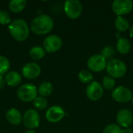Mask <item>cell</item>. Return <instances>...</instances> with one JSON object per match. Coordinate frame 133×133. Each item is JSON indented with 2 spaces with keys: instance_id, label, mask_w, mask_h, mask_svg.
Instances as JSON below:
<instances>
[{
  "instance_id": "cell-2",
  "label": "cell",
  "mask_w": 133,
  "mask_h": 133,
  "mask_svg": "<svg viewBox=\"0 0 133 133\" xmlns=\"http://www.w3.org/2000/svg\"><path fill=\"white\" fill-rule=\"evenodd\" d=\"M8 28L12 37L18 41H25L30 34V28L26 22L22 19L12 21L9 23Z\"/></svg>"
},
{
  "instance_id": "cell-15",
  "label": "cell",
  "mask_w": 133,
  "mask_h": 133,
  "mask_svg": "<svg viewBox=\"0 0 133 133\" xmlns=\"http://www.w3.org/2000/svg\"><path fill=\"white\" fill-rule=\"evenodd\" d=\"M5 117H6L7 121L13 125H19L21 122V121L23 120V117H22L19 111L17 110L16 108L9 109L6 112Z\"/></svg>"
},
{
  "instance_id": "cell-27",
  "label": "cell",
  "mask_w": 133,
  "mask_h": 133,
  "mask_svg": "<svg viewBox=\"0 0 133 133\" xmlns=\"http://www.w3.org/2000/svg\"><path fill=\"white\" fill-rule=\"evenodd\" d=\"M122 128L118 124H110L108 125L103 130V133H122Z\"/></svg>"
},
{
  "instance_id": "cell-3",
  "label": "cell",
  "mask_w": 133,
  "mask_h": 133,
  "mask_svg": "<svg viewBox=\"0 0 133 133\" xmlns=\"http://www.w3.org/2000/svg\"><path fill=\"white\" fill-rule=\"evenodd\" d=\"M126 64L118 58H112L108 60L106 65V70L108 76L114 79H118L123 77L127 72Z\"/></svg>"
},
{
  "instance_id": "cell-25",
  "label": "cell",
  "mask_w": 133,
  "mask_h": 133,
  "mask_svg": "<svg viewBox=\"0 0 133 133\" xmlns=\"http://www.w3.org/2000/svg\"><path fill=\"white\" fill-rule=\"evenodd\" d=\"M9 68H10V62L9 59L3 55H0V76L7 73Z\"/></svg>"
},
{
  "instance_id": "cell-21",
  "label": "cell",
  "mask_w": 133,
  "mask_h": 133,
  "mask_svg": "<svg viewBox=\"0 0 133 133\" xmlns=\"http://www.w3.org/2000/svg\"><path fill=\"white\" fill-rule=\"evenodd\" d=\"M45 55V51L40 46H34L30 50V56L34 60H40Z\"/></svg>"
},
{
  "instance_id": "cell-8",
  "label": "cell",
  "mask_w": 133,
  "mask_h": 133,
  "mask_svg": "<svg viewBox=\"0 0 133 133\" xmlns=\"http://www.w3.org/2000/svg\"><path fill=\"white\" fill-rule=\"evenodd\" d=\"M44 49L48 53H54L60 50L62 46V38L55 34H51L45 37L43 42Z\"/></svg>"
},
{
  "instance_id": "cell-10",
  "label": "cell",
  "mask_w": 133,
  "mask_h": 133,
  "mask_svg": "<svg viewBox=\"0 0 133 133\" xmlns=\"http://www.w3.org/2000/svg\"><path fill=\"white\" fill-rule=\"evenodd\" d=\"M132 91L124 86L115 87L111 93L112 98L118 103H127L132 100Z\"/></svg>"
},
{
  "instance_id": "cell-28",
  "label": "cell",
  "mask_w": 133,
  "mask_h": 133,
  "mask_svg": "<svg viewBox=\"0 0 133 133\" xmlns=\"http://www.w3.org/2000/svg\"><path fill=\"white\" fill-rule=\"evenodd\" d=\"M11 17L9 14L5 10H0V24L6 25L11 23Z\"/></svg>"
},
{
  "instance_id": "cell-6",
  "label": "cell",
  "mask_w": 133,
  "mask_h": 133,
  "mask_svg": "<svg viewBox=\"0 0 133 133\" xmlns=\"http://www.w3.org/2000/svg\"><path fill=\"white\" fill-rule=\"evenodd\" d=\"M108 61L101 54H95L91 55L87 60L88 69L95 72H99L106 69Z\"/></svg>"
},
{
  "instance_id": "cell-5",
  "label": "cell",
  "mask_w": 133,
  "mask_h": 133,
  "mask_svg": "<svg viewBox=\"0 0 133 133\" xmlns=\"http://www.w3.org/2000/svg\"><path fill=\"white\" fill-rule=\"evenodd\" d=\"M65 15L72 19H77L83 12V5L79 0H67L64 4Z\"/></svg>"
},
{
  "instance_id": "cell-31",
  "label": "cell",
  "mask_w": 133,
  "mask_h": 133,
  "mask_svg": "<svg viewBox=\"0 0 133 133\" xmlns=\"http://www.w3.org/2000/svg\"><path fill=\"white\" fill-rule=\"evenodd\" d=\"M129 34H130V36L133 37V26L129 27Z\"/></svg>"
},
{
  "instance_id": "cell-33",
  "label": "cell",
  "mask_w": 133,
  "mask_h": 133,
  "mask_svg": "<svg viewBox=\"0 0 133 133\" xmlns=\"http://www.w3.org/2000/svg\"><path fill=\"white\" fill-rule=\"evenodd\" d=\"M131 101H132V105H133V96H132V100H131Z\"/></svg>"
},
{
  "instance_id": "cell-23",
  "label": "cell",
  "mask_w": 133,
  "mask_h": 133,
  "mask_svg": "<svg viewBox=\"0 0 133 133\" xmlns=\"http://www.w3.org/2000/svg\"><path fill=\"white\" fill-rule=\"evenodd\" d=\"M101 55L106 58V60H111L113 58L114 55H115V48L111 45H108L104 47L101 49Z\"/></svg>"
},
{
  "instance_id": "cell-4",
  "label": "cell",
  "mask_w": 133,
  "mask_h": 133,
  "mask_svg": "<svg viewBox=\"0 0 133 133\" xmlns=\"http://www.w3.org/2000/svg\"><path fill=\"white\" fill-rule=\"evenodd\" d=\"M17 96L19 100L23 102L34 101L37 97V89L36 86L31 83H26L19 87L17 90Z\"/></svg>"
},
{
  "instance_id": "cell-14",
  "label": "cell",
  "mask_w": 133,
  "mask_h": 133,
  "mask_svg": "<svg viewBox=\"0 0 133 133\" xmlns=\"http://www.w3.org/2000/svg\"><path fill=\"white\" fill-rule=\"evenodd\" d=\"M41 67L37 63L29 62L26 63L22 69L23 76L29 79H36L41 74Z\"/></svg>"
},
{
  "instance_id": "cell-20",
  "label": "cell",
  "mask_w": 133,
  "mask_h": 133,
  "mask_svg": "<svg viewBox=\"0 0 133 133\" xmlns=\"http://www.w3.org/2000/svg\"><path fill=\"white\" fill-rule=\"evenodd\" d=\"M52 91H53V86L49 82L42 83L39 86L38 90H37L38 94L41 95V97H43L51 95Z\"/></svg>"
},
{
  "instance_id": "cell-30",
  "label": "cell",
  "mask_w": 133,
  "mask_h": 133,
  "mask_svg": "<svg viewBox=\"0 0 133 133\" xmlns=\"http://www.w3.org/2000/svg\"><path fill=\"white\" fill-rule=\"evenodd\" d=\"M122 133H133V130L131 128H126L122 129Z\"/></svg>"
},
{
  "instance_id": "cell-18",
  "label": "cell",
  "mask_w": 133,
  "mask_h": 133,
  "mask_svg": "<svg viewBox=\"0 0 133 133\" xmlns=\"http://www.w3.org/2000/svg\"><path fill=\"white\" fill-rule=\"evenodd\" d=\"M115 26L118 32H125L127 31L130 26L129 20L124 16H117L115 21Z\"/></svg>"
},
{
  "instance_id": "cell-32",
  "label": "cell",
  "mask_w": 133,
  "mask_h": 133,
  "mask_svg": "<svg viewBox=\"0 0 133 133\" xmlns=\"http://www.w3.org/2000/svg\"><path fill=\"white\" fill-rule=\"evenodd\" d=\"M25 133H36L35 131H34V130H31V129H29L28 131H26Z\"/></svg>"
},
{
  "instance_id": "cell-1",
  "label": "cell",
  "mask_w": 133,
  "mask_h": 133,
  "mask_svg": "<svg viewBox=\"0 0 133 133\" xmlns=\"http://www.w3.org/2000/svg\"><path fill=\"white\" fill-rule=\"evenodd\" d=\"M54 26L52 18L47 14H41L35 17L30 24V29L33 33L37 35H44L49 33Z\"/></svg>"
},
{
  "instance_id": "cell-11",
  "label": "cell",
  "mask_w": 133,
  "mask_h": 133,
  "mask_svg": "<svg viewBox=\"0 0 133 133\" xmlns=\"http://www.w3.org/2000/svg\"><path fill=\"white\" fill-rule=\"evenodd\" d=\"M86 94L90 101H97L103 97L104 88L100 83L97 81H93L87 87Z\"/></svg>"
},
{
  "instance_id": "cell-19",
  "label": "cell",
  "mask_w": 133,
  "mask_h": 133,
  "mask_svg": "<svg viewBox=\"0 0 133 133\" xmlns=\"http://www.w3.org/2000/svg\"><path fill=\"white\" fill-rule=\"evenodd\" d=\"M26 5V0H11L9 3V9L15 13L22 12Z\"/></svg>"
},
{
  "instance_id": "cell-29",
  "label": "cell",
  "mask_w": 133,
  "mask_h": 133,
  "mask_svg": "<svg viewBox=\"0 0 133 133\" xmlns=\"http://www.w3.org/2000/svg\"><path fill=\"white\" fill-rule=\"evenodd\" d=\"M5 85V79L3 76H0V90L2 89Z\"/></svg>"
},
{
  "instance_id": "cell-22",
  "label": "cell",
  "mask_w": 133,
  "mask_h": 133,
  "mask_svg": "<svg viewBox=\"0 0 133 133\" xmlns=\"http://www.w3.org/2000/svg\"><path fill=\"white\" fill-rule=\"evenodd\" d=\"M78 78L79 79V81L81 83H90L91 82H93L94 79V76L92 74V72L89 70H82L79 72L78 74Z\"/></svg>"
},
{
  "instance_id": "cell-12",
  "label": "cell",
  "mask_w": 133,
  "mask_h": 133,
  "mask_svg": "<svg viewBox=\"0 0 133 133\" xmlns=\"http://www.w3.org/2000/svg\"><path fill=\"white\" fill-rule=\"evenodd\" d=\"M116 121L121 128H129L133 123L132 112L126 108L119 110L116 115Z\"/></svg>"
},
{
  "instance_id": "cell-16",
  "label": "cell",
  "mask_w": 133,
  "mask_h": 133,
  "mask_svg": "<svg viewBox=\"0 0 133 133\" xmlns=\"http://www.w3.org/2000/svg\"><path fill=\"white\" fill-rule=\"evenodd\" d=\"M5 83L9 87H17L22 81L20 74L16 71H10L6 73L5 77Z\"/></svg>"
},
{
  "instance_id": "cell-24",
  "label": "cell",
  "mask_w": 133,
  "mask_h": 133,
  "mask_svg": "<svg viewBox=\"0 0 133 133\" xmlns=\"http://www.w3.org/2000/svg\"><path fill=\"white\" fill-rule=\"evenodd\" d=\"M101 85H102L103 88H104L108 90H114L115 88V79L110 76H105L102 79Z\"/></svg>"
},
{
  "instance_id": "cell-26",
  "label": "cell",
  "mask_w": 133,
  "mask_h": 133,
  "mask_svg": "<svg viewBox=\"0 0 133 133\" xmlns=\"http://www.w3.org/2000/svg\"><path fill=\"white\" fill-rule=\"evenodd\" d=\"M34 106L37 110H44L48 106V101L43 97H37L34 101Z\"/></svg>"
},
{
  "instance_id": "cell-9",
  "label": "cell",
  "mask_w": 133,
  "mask_h": 133,
  "mask_svg": "<svg viewBox=\"0 0 133 133\" xmlns=\"http://www.w3.org/2000/svg\"><path fill=\"white\" fill-rule=\"evenodd\" d=\"M133 9L132 0H115L112 2V10L117 16H123Z\"/></svg>"
},
{
  "instance_id": "cell-17",
  "label": "cell",
  "mask_w": 133,
  "mask_h": 133,
  "mask_svg": "<svg viewBox=\"0 0 133 133\" xmlns=\"http://www.w3.org/2000/svg\"><path fill=\"white\" fill-rule=\"evenodd\" d=\"M131 49L130 41L126 37H119L116 43V50L121 54H127Z\"/></svg>"
},
{
  "instance_id": "cell-13",
  "label": "cell",
  "mask_w": 133,
  "mask_h": 133,
  "mask_svg": "<svg viewBox=\"0 0 133 133\" xmlns=\"http://www.w3.org/2000/svg\"><path fill=\"white\" fill-rule=\"evenodd\" d=\"M65 111L62 108L58 105H55L48 109L45 117L46 119L51 123H56L60 122L65 116Z\"/></svg>"
},
{
  "instance_id": "cell-7",
  "label": "cell",
  "mask_w": 133,
  "mask_h": 133,
  "mask_svg": "<svg viewBox=\"0 0 133 133\" xmlns=\"http://www.w3.org/2000/svg\"><path fill=\"white\" fill-rule=\"evenodd\" d=\"M40 115L34 109L27 110L23 117V122L26 128L29 129H34L40 125Z\"/></svg>"
}]
</instances>
